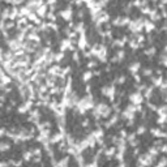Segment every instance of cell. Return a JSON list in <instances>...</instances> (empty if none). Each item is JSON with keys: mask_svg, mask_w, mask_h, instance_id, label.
Instances as JSON below:
<instances>
[{"mask_svg": "<svg viewBox=\"0 0 167 167\" xmlns=\"http://www.w3.org/2000/svg\"><path fill=\"white\" fill-rule=\"evenodd\" d=\"M128 26H129L131 31H133V33H140L144 28V20L139 18V20H136V21H129Z\"/></svg>", "mask_w": 167, "mask_h": 167, "instance_id": "6da1fadb", "label": "cell"}, {"mask_svg": "<svg viewBox=\"0 0 167 167\" xmlns=\"http://www.w3.org/2000/svg\"><path fill=\"white\" fill-rule=\"evenodd\" d=\"M129 17H118L116 20L112 21V24L115 25V26H123V25H128L129 24Z\"/></svg>", "mask_w": 167, "mask_h": 167, "instance_id": "7a4b0ae2", "label": "cell"}, {"mask_svg": "<svg viewBox=\"0 0 167 167\" xmlns=\"http://www.w3.org/2000/svg\"><path fill=\"white\" fill-rule=\"evenodd\" d=\"M129 99H131V102H132L133 104H140L141 102H142V95H141L140 91H136V93H133V94L131 95Z\"/></svg>", "mask_w": 167, "mask_h": 167, "instance_id": "3957f363", "label": "cell"}, {"mask_svg": "<svg viewBox=\"0 0 167 167\" xmlns=\"http://www.w3.org/2000/svg\"><path fill=\"white\" fill-rule=\"evenodd\" d=\"M152 159H153V157L150 155V154H147V155H141L140 157V159H139V165H150L152 163Z\"/></svg>", "mask_w": 167, "mask_h": 167, "instance_id": "277c9868", "label": "cell"}, {"mask_svg": "<svg viewBox=\"0 0 167 167\" xmlns=\"http://www.w3.org/2000/svg\"><path fill=\"white\" fill-rule=\"evenodd\" d=\"M43 4V0H29L28 3V8L29 9H37L38 7Z\"/></svg>", "mask_w": 167, "mask_h": 167, "instance_id": "5b68a950", "label": "cell"}, {"mask_svg": "<svg viewBox=\"0 0 167 167\" xmlns=\"http://www.w3.org/2000/svg\"><path fill=\"white\" fill-rule=\"evenodd\" d=\"M102 93H103L104 95H107V97L111 98V101L114 99V94H115V88L114 86H110V88H103L102 89Z\"/></svg>", "mask_w": 167, "mask_h": 167, "instance_id": "8992f818", "label": "cell"}, {"mask_svg": "<svg viewBox=\"0 0 167 167\" xmlns=\"http://www.w3.org/2000/svg\"><path fill=\"white\" fill-rule=\"evenodd\" d=\"M8 44H9V47H11L12 50H14V51H17V50H20L21 49V46H22V43L18 39H13V41H9L8 42Z\"/></svg>", "mask_w": 167, "mask_h": 167, "instance_id": "52a82bcc", "label": "cell"}, {"mask_svg": "<svg viewBox=\"0 0 167 167\" xmlns=\"http://www.w3.org/2000/svg\"><path fill=\"white\" fill-rule=\"evenodd\" d=\"M31 104H33V102L31 101H28V102H25L24 104L22 106H20V107H18V112H21V114H24V112H26L29 108L31 107Z\"/></svg>", "mask_w": 167, "mask_h": 167, "instance_id": "ba28073f", "label": "cell"}, {"mask_svg": "<svg viewBox=\"0 0 167 167\" xmlns=\"http://www.w3.org/2000/svg\"><path fill=\"white\" fill-rule=\"evenodd\" d=\"M46 11H47V5L42 4L41 7L37 8V14L39 16V17H44V16H46Z\"/></svg>", "mask_w": 167, "mask_h": 167, "instance_id": "9c48e42d", "label": "cell"}, {"mask_svg": "<svg viewBox=\"0 0 167 167\" xmlns=\"http://www.w3.org/2000/svg\"><path fill=\"white\" fill-rule=\"evenodd\" d=\"M49 73H50L51 76H57V75H60V73H62V69H60L59 65H55V67H52V68H50Z\"/></svg>", "mask_w": 167, "mask_h": 167, "instance_id": "30bf717a", "label": "cell"}, {"mask_svg": "<svg viewBox=\"0 0 167 167\" xmlns=\"http://www.w3.org/2000/svg\"><path fill=\"white\" fill-rule=\"evenodd\" d=\"M73 49L72 46H70V41L69 39H64L63 42H62V44H60V50L62 51H64V50H67V49Z\"/></svg>", "mask_w": 167, "mask_h": 167, "instance_id": "8fae6325", "label": "cell"}, {"mask_svg": "<svg viewBox=\"0 0 167 167\" xmlns=\"http://www.w3.org/2000/svg\"><path fill=\"white\" fill-rule=\"evenodd\" d=\"M70 14H72V11H70V8H67L65 11H62V12H60V16H62L63 18H65V20H69V18H70Z\"/></svg>", "mask_w": 167, "mask_h": 167, "instance_id": "7c38bea8", "label": "cell"}, {"mask_svg": "<svg viewBox=\"0 0 167 167\" xmlns=\"http://www.w3.org/2000/svg\"><path fill=\"white\" fill-rule=\"evenodd\" d=\"M86 44H88V43H86V38L84 37V34H81V37H80V41H78V47H80L81 50H84V49L86 47Z\"/></svg>", "mask_w": 167, "mask_h": 167, "instance_id": "4fadbf2b", "label": "cell"}, {"mask_svg": "<svg viewBox=\"0 0 167 167\" xmlns=\"http://www.w3.org/2000/svg\"><path fill=\"white\" fill-rule=\"evenodd\" d=\"M128 141H129V144L132 146H137V144H139V142H137V140H136V134H134V133L128 136Z\"/></svg>", "mask_w": 167, "mask_h": 167, "instance_id": "5bb4252c", "label": "cell"}, {"mask_svg": "<svg viewBox=\"0 0 167 167\" xmlns=\"http://www.w3.org/2000/svg\"><path fill=\"white\" fill-rule=\"evenodd\" d=\"M118 120H119V116H118V115H114V116L111 118V120L108 121V123H106V128H110L112 124L118 123Z\"/></svg>", "mask_w": 167, "mask_h": 167, "instance_id": "9a60e30c", "label": "cell"}, {"mask_svg": "<svg viewBox=\"0 0 167 167\" xmlns=\"http://www.w3.org/2000/svg\"><path fill=\"white\" fill-rule=\"evenodd\" d=\"M123 118H124V119H128V120H131V119L134 118V112H131V111L125 110V111L123 112Z\"/></svg>", "mask_w": 167, "mask_h": 167, "instance_id": "2e32d148", "label": "cell"}, {"mask_svg": "<svg viewBox=\"0 0 167 167\" xmlns=\"http://www.w3.org/2000/svg\"><path fill=\"white\" fill-rule=\"evenodd\" d=\"M144 28L146 29L147 33H150V31H152L153 29H154V25H153L150 21H145V22H144Z\"/></svg>", "mask_w": 167, "mask_h": 167, "instance_id": "e0dca14e", "label": "cell"}, {"mask_svg": "<svg viewBox=\"0 0 167 167\" xmlns=\"http://www.w3.org/2000/svg\"><path fill=\"white\" fill-rule=\"evenodd\" d=\"M17 14H18V9L16 8V7H13V8L11 9V12H9V18H11V20H14Z\"/></svg>", "mask_w": 167, "mask_h": 167, "instance_id": "ac0fdd59", "label": "cell"}, {"mask_svg": "<svg viewBox=\"0 0 167 167\" xmlns=\"http://www.w3.org/2000/svg\"><path fill=\"white\" fill-rule=\"evenodd\" d=\"M140 69V63H133L132 64V65H131L129 67V70H131V72H132V73H137V70H139Z\"/></svg>", "mask_w": 167, "mask_h": 167, "instance_id": "d6986e66", "label": "cell"}, {"mask_svg": "<svg viewBox=\"0 0 167 167\" xmlns=\"http://www.w3.org/2000/svg\"><path fill=\"white\" fill-rule=\"evenodd\" d=\"M38 119H39V112H38V111H33V112H31V116L29 118V120H30V121H38Z\"/></svg>", "mask_w": 167, "mask_h": 167, "instance_id": "ffe728a7", "label": "cell"}, {"mask_svg": "<svg viewBox=\"0 0 167 167\" xmlns=\"http://www.w3.org/2000/svg\"><path fill=\"white\" fill-rule=\"evenodd\" d=\"M63 139H64V133H57V134H55V136L51 139V142H57V141H60Z\"/></svg>", "mask_w": 167, "mask_h": 167, "instance_id": "44dd1931", "label": "cell"}, {"mask_svg": "<svg viewBox=\"0 0 167 167\" xmlns=\"http://www.w3.org/2000/svg\"><path fill=\"white\" fill-rule=\"evenodd\" d=\"M152 133L154 134V136H157V137H166L165 133L160 132L159 129H155V128H153V129H152Z\"/></svg>", "mask_w": 167, "mask_h": 167, "instance_id": "7402d4cb", "label": "cell"}, {"mask_svg": "<svg viewBox=\"0 0 167 167\" xmlns=\"http://www.w3.org/2000/svg\"><path fill=\"white\" fill-rule=\"evenodd\" d=\"M29 11H30V9H29L28 7H22L20 11H18V14H20V16H28L29 13H30Z\"/></svg>", "mask_w": 167, "mask_h": 167, "instance_id": "603a6c76", "label": "cell"}, {"mask_svg": "<svg viewBox=\"0 0 167 167\" xmlns=\"http://www.w3.org/2000/svg\"><path fill=\"white\" fill-rule=\"evenodd\" d=\"M84 29H85V26H84V22H80V24H77L75 26V31H78V33H84Z\"/></svg>", "mask_w": 167, "mask_h": 167, "instance_id": "cb8c5ba5", "label": "cell"}, {"mask_svg": "<svg viewBox=\"0 0 167 167\" xmlns=\"http://www.w3.org/2000/svg\"><path fill=\"white\" fill-rule=\"evenodd\" d=\"M9 12H11V9H9V8H5V9H3V12H1V20H5V18H9Z\"/></svg>", "mask_w": 167, "mask_h": 167, "instance_id": "d4e9b609", "label": "cell"}, {"mask_svg": "<svg viewBox=\"0 0 167 167\" xmlns=\"http://www.w3.org/2000/svg\"><path fill=\"white\" fill-rule=\"evenodd\" d=\"M162 82H163V80H162V77H160V76H158V77H153V84H154V86H159Z\"/></svg>", "mask_w": 167, "mask_h": 167, "instance_id": "484cf974", "label": "cell"}, {"mask_svg": "<svg viewBox=\"0 0 167 167\" xmlns=\"http://www.w3.org/2000/svg\"><path fill=\"white\" fill-rule=\"evenodd\" d=\"M123 57H124V51L120 50V51L118 52V56H116V57H112V62H119V60H121Z\"/></svg>", "mask_w": 167, "mask_h": 167, "instance_id": "4316f807", "label": "cell"}, {"mask_svg": "<svg viewBox=\"0 0 167 167\" xmlns=\"http://www.w3.org/2000/svg\"><path fill=\"white\" fill-rule=\"evenodd\" d=\"M93 134H94V137H95V140H98V139H101L102 137V134H103V131L99 128V129H97L95 132H93Z\"/></svg>", "mask_w": 167, "mask_h": 167, "instance_id": "83f0119b", "label": "cell"}, {"mask_svg": "<svg viewBox=\"0 0 167 167\" xmlns=\"http://www.w3.org/2000/svg\"><path fill=\"white\" fill-rule=\"evenodd\" d=\"M150 18H152L153 21H155V20H159V16L158 13H157V11H150Z\"/></svg>", "mask_w": 167, "mask_h": 167, "instance_id": "f1b7e54d", "label": "cell"}, {"mask_svg": "<svg viewBox=\"0 0 167 167\" xmlns=\"http://www.w3.org/2000/svg\"><path fill=\"white\" fill-rule=\"evenodd\" d=\"M91 76H93V72H85L82 76V80L84 81H89V80L91 78Z\"/></svg>", "mask_w": 167, "mask_h": 167, "instance_id": "f546056e", "label": "cell"}, {"mask_svg": "<svg viewBox=\"0 0 167 167\" xmlns=\"http://www.w3.org/2000/svg\"><path fill=\"white\" fill-rule=\"evenodd\" d=\"M129 46L132 47L133 50H136V49H139V47H140V44L136 43V39H131L129 41Z\"/></svg>", "mask_w": 167, "mask_h": 167, "instance_id": "4dcf8cb0", "label": "cell"}, {"mask_svg": "<svg viewBox=\"0 0 167 167\" xmlns=\"http://www.w3.org/2000/svg\"><path fill=\"white\" fill-rule=\"evenodd\" d=\"M28 18H30V20H33L34 22H35V24H39V20H38V17H37V16H35V14H33V13H29L28 14Z\"/></svg>", "mask_w": 167, "mask_h": 167, "instance_id": "1f68e13d", "label": "cell"}, {"mask_svg": "<svg viewBox=\"0 0 167 167\" xmlns=\"http://www.w3.org/2000/svg\"><path fill=\"white\" fill-rule=\"evenodd\" d=\"M154 54H155V49H154V47H150L149 50L145 51V55H146V56H153Z\"/></svg>", "mask_w": 167, "mask_h": 167, "instance_id": "d6a6232c", "label": "cell"}, {"mask_svg": "<svg viewBox=\"0 0 167 167\" xmlns=\"http://www.w3.org/2000/svg\"><path fill=\"white\" fill-rule=\"evenodd\" d=\"M8 149H9V144H7V142L0 144V152H5V150H8Z\"/></svg>", "mask_w": 167, "mask_h": 167, "instance_id": "836d02e7", "label": "cell"}, {"mask_svg": "<svg viewBox=\"0 0 167 167\" xmlns=\"http://www.w3.org/2000/svg\"><path fill=\"white\" fill-rule=\"evenodd\" d=\"M63 57H64V54H63V51H62V52H59L57 55L54 56V60H55V62H60V60H62Z\"/></svg>", "mask_w": 167, "mask_h": 167, "instance_id": "e575fe53", "label": "cell"}, {"mask_svg": "<svg viewBox=\"0 0 167 167\" xmlns=\"http://www.w3.org/2000/svg\"><path fill=\"white\" fill-rule=\"evenodd\" d=\"M149 154L152 157H154V155H157L158 154V149H157V146H154V147H152V149L149 150Z\"/></svg>", "mask_w": 167, "mask_h": 167, "instance_id": "d590c367", "label": "cell"}, {"mask_svg": "<svg viewBox=\"0 0 167 167\" xmlns=\"http://www.w3.org/2000/svg\"><path fill=\"white\" fill-rule=\"evenodd\" d=\"M152 91H153V88H145V97L146 98H150L152 97Z\"/></svg>", "mask_w": 167, "mask_h": 167, "instance_id": "8d00e7d4", "label": "cell"}, {"mask_svg": "<svg viewBox=\"0 0 167 167\" xmlns=\"http://www.w3.org/2000/svg\"><path fill=\"white\" fill-rule=\"evenodd\" d=\"M56 165L57 166H67V165H68V157H65V158L62 159L59 163H56Z\"/></svg>", "mask_w": 167, "mask_h": 167, "instance_id": "74e56055", "label": "cell"}, {"mask_svg": "<svg viewBox=\"0 0 167 167\" xmlns=\"http://www.w3.org/2000/svg\"><path fill=\"white\" fill-rule=\"evenodd\" d=\"M31 157H33V153H31V152H26V153L24 154V159L25 160H30Z\"/></svg>", "mask_w": 167, "mask_h": 167, "instance_id": "f35d334b", "label": "cell"}, {"mask_svg": "<svg viewBox=\"0 0 167 167\" xmlns=\"http://www.w3.org/2000/svg\"><path fill=\"white\" fill-rule=\"evenodd\" d=\"M112 154H115V147H111V149H108V150H106V155L110 158V157L112 155Z\"/></svg>", "mask_w": 167, "mask_h": 167, "instance_id": "ab89813d", "label": "cell"}, {"mask_svg": "<svg viewBox=\"0 0 167 167\" xmlns=\"http://www.w3.org/2000/svg\"><path fill=\"white\" fill-rule=\"evenodd\" d=\"M145 131H146V128L144 127V125H141V127H139V129H137V134H142Z\"/></svg>", "mask_w": 167, "mask_h": 167, "instance_id": "60d3db41", "label": "cell"}, {"mask_svg": "<svg viewBox=\"0 0 167 167\" xmlns=\"http://www.w3.org/2000/svg\"><path fill=\"white\" fill-rule=\"evenodd\" d=\"M150 11H152V9H150L149 7H144V8H142V13H146V14H149V13H150Z\"/></svg>", "mask_w": 167, "mask_h": 167, "instance_id": "b9f144b4", "label": "cell"}, {"mask_svg": "<svg viewBox=\"0 0 167 167\" xmlns=\"http://www.w3.org/2000/svg\"><path fill=\"white\" fill-rule=\"evenodd\" d=\"M49 18H50L51 21H55V20H56V17H55V14L52 13V11H51L50 13H49Z\"/></svg>", "mask_w": 167, "mask_h": 167, "instance_id": "7bdbcfd3", "label": "cell"}, {"mask_svg": "<svg viewBox=\"0 0 167 167\" xmlns=\"http://www.w3.org/2000/svg\"><path fill=\"white\" fill-rule=\"evenodd\" d=\"M144 76H152V69H144Z\"/></svg>", "mask_w": 167, "mask_h": 167, "instance_id": "ee69618b", "label": "cell"}, {"mask_svg": "<svg viewBox=\"0 0 167 167\" xmlns=\"http://www.w3.org/2000/svg\"><path fill=\"white\" fill-rule=\"evenodd\" d=\"M47 26H50L51 29H54V30H57V26L55 24H52V22H50V24H47Z\"/></svg>", "mask_w": 167, "mask_h": 167, "instance_id": "f6af8a7d", "label": "cell"}, {"mask_svg": "<svg viewBox=\"0 0 167 167\" xmlns=\"http://www.w3.org/2000/svg\"><path fill=\"white\" fill-rule=\"evenodd\" d=\"M25 24H26V18H21V20L18 21V25H20V26L21 25H25Z\"/></svg>", "mask_w": 167, "mask_h": 167, "instance_id": "bcb514c9", "label": "cell"}, {"mask_svg": "<svg viewBox=\"0 0 167 167\" xmlns=\"http://www.w3.org/2000/svg\"><path fill=\"white\" fill-rule=\"evenodd\" d=\"M125 81V76H121V77H119V80H118V82L119 84H123Z\"/></svg>", "mask_w": 167, "mask_h": 167, "instance_id": "7dc6e473", "label": "cell"}, {"mask_svg": "<svg viewBox=\"0 0 167 167\" xmlns=\"http://www.w3.org/2000/svg\"><path fill=\"white\" fill-rule=\"evenodd\" d=\"M55 85V84H54V80L52 81H51V80H47V86H49V88H51V86H54Z\"/></svg>", "mask_w": 167, "mask_h": 167, "instance_id": "c3c4849f", "label": "cell"}, {"mask_svg": "<svg viewBox=\"0 0 167 167\" xmlns=\"http://www.w3.org/2000/svg\"><path fill=\"white\" fill-rule=\"evenodd\" d=\"M95 65H97V63H95V62H89V64H88L89 68H93V67H95Z\"/></svg>", "mask_w": 167, "mask_h": 167, "instance_id": "681fc988", "label": "cell"}, {"mask_svg": "<svg viewBox=\"0 0 167 167\" xmlns=\"http://www.w3.org/2000/svg\"><path fill=\"white\" fill-rule=\"evenodd\" d=\"M5 134V129L4 128H0V137H3Z\"/></svg>", "mask_w": 167, "mask_h": 167, "instance_id": "f907efd6", "label": "cell"}, {"mask_svg": "<svg viewBox=\"0 0 167 167\" xmlns=\"http://www.w3.org/2000/svg\"><path fill=\"white\" fill-rule=\"evenodd\" d=\"M120 134H121L120 137H123V139H125V137H127V132H125V131H121Z\"/></svg>", "mask_w": 167, "mask_h": 167, "instance_id": "816d5d0a", "label": "cell"}, {"mask_svg": "<svg viewBox=\"0 0 167 167\" xmlns=\"http://www.w3.org/2000/svg\"><path fill=\"white\" fill-rule=\"evenodd\" d=\"M55 3H56V0H47V4H50V5L55 4Z\"/></svg>", "mask_w": 167, "mask_h": 167, "instance_id": "f5cc1de1", "label": "cell"}, {"mask_svg": "<svg viewBox=\"0 0 167 167\" xmlns=\"http://www.w3.org/2000/svg\"><path fill=\"white\" fill-rule=\"evenodd\" d=\"M33 154H35V155H38V154H41V149H35L34 152H33Z\"/></svg>", "mask_w": 167, "mask_h": 167, "instance_id": "db71d44e", "label": "cell"}, {"mask_svg": "<svg viewBox=\"0 0 167 167\" xmlns=\"http://www.w3.org/2000/svg\"><path fill=\"white\" fill-rule=\"evenodd\" d=\"M73 57H75V60H76V62H78V55H77V52L73 54Z\"/></svg>", "mask_w": 167, "mask_h": 167, "instance_id": "11a10c76", "label": "cell"}, {"mask_svg": "<svg viewBox=\"0 0 167 167\" xmlns=\"http://www.w3.org/2000/svg\"><path fill=\"white\" fill-rule=\"evenodd\" d=\"M166 150H167V145H162V152H163V153H165V152H166Z\"/></svg>", "mask_w": 167, "mask_h": 167, "instance_id": "9f6ffc18", "label": "cell"}, {"mask_svg": "<svg viewBox=\"0 0 167 167\" xmlns=\"http://www.w3.org/2000/svg\"><path fill=\"white\" fill-rule=\"evenodd\" d=\"M88 124H89V121H88V120L82 121V125H84V127H88Z\"/></svg>", "mask_w": 167, "mask_h": 167, "instance_id": "6f0895ef", "label": "cell"}, {"mask_svg": "<svg viewBox=\"0 0 167 167\" xmlns=\"http://www.w3.org/2000/svg\"><path fill=\"white\" fill-rule=\"evenodd\" d=\"M8 163H4V162H0V166H7Z\"/></svg>", "mask_w": 167, "mask_h": 167, "instance_id": "680465c9", "label": "cell"}, {"mask_svg": "<svg viewBox=\"0 0 167 167\" xmlns=\"http://www.w3.org/2000/svg\"><path fill=\"white\" fill-rule=\"evenodd\" d=\"M153 1H158V0H153Z\"/></svg>", "mask_w": 167, "mask_h": 167, "instance_id": "91938a15", "label": "cell"}, {"mask_svg": "<svg viewBox=\"0 0 167 167\" xmlns=\"http://www.w3.org/2000/svg\"><path fill=\"white\" fill-rule=\"evenodd\" d=\"M0 12H1V11H0Z\"/></svg>", "mask_w": 167, "mask_h": 167, "instance_id": "94428289", "label": "cell"}]
</instances>
